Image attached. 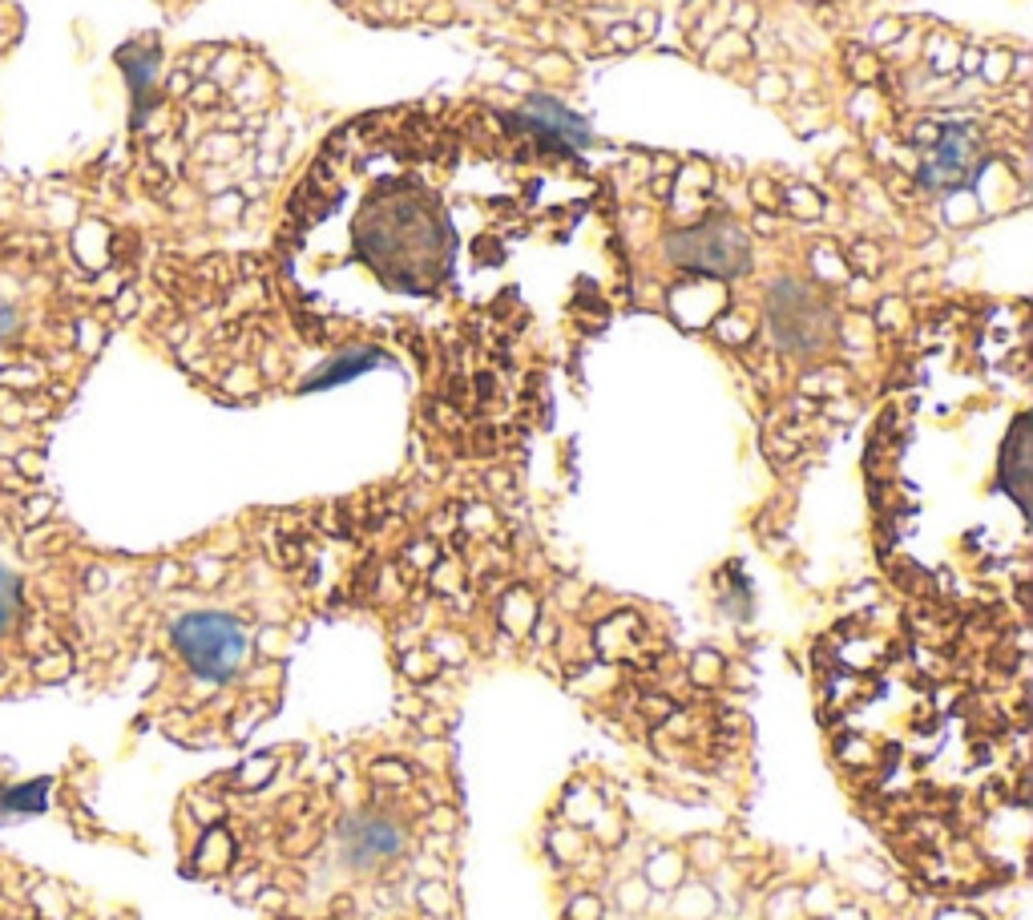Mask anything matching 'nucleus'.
I'll use <instances>...</instances> for the list:
<instances>
[{"instance_id":"1","label":"nucleus","mask_w":1033,"mask_h":920,"mask_svg":"<svg viewBox=\"0 0 1033 920\" xmlns=\"http://www.w3.org/2000/svg\"><path fill=\"white\" fill-rule=\"evenodd\" d=\"M170 638H174L178 658L190 666L194 675L211 678V683L235 678L243 670V662H247V646H251L247 626L222 610L182 614L174 622V630H170Z\"/></svg>"},{"instance_id":"2","label":"nucleus","mask_w":1033,"mask_h":920,"mask_svg":"<svg viewBox=\"0 0 1033 920\" xmlns=\"http://www.w3.org/2000/svg\"><path fill=\"white\" fill-rule=\"evenodd\" d=\"M667 255L678 267L714 279H735L751 271V243L731 219H706L703 227H686L667 238Z\"/></svg>"},{"instance_id":"3","label":"nucleus","mask_w":1033,"mask_h":920,"mask_svg":"<svg viewBox=\"0 0 1033 920\" xmlns=\"http://www.w3.org/2000/svg\"><path fill=\"white\" fill-rule=\"evenodd\" d=\"M832 315L815 295H807L799 282H779L771 291V331L779 336V344L791 352H807L820 347L832 331Z\"/></svg>"},{"instance_id":"4","label":"nucleus","mask_w":1033,"mask_h":920,"mask_svg":"<svg viewBox=\"0 0 1033 920\" xmlns=\"http://www.w3.org/2000/svg\"><path fill=\"white\" fill-rule=\"evenodd\" d=\"M981 162H985V150H981L977 129L944 126L941 134H937L933 154L924 158V166H921V182L937 194L960 190L965 182H973V174L981 170Z\"/></svg>"},{"instance_id":"5","label":"nucleus","mask_w":1033,"mask_h":920,"mask_svg":"<svg viewBox=\"0 0 1033 920\" xmlns=\"http://www.w3.org/2000/svg\"><path fill=\"white\" fill-rule=\"evenodd\" d=\"M517 121H521V129L537 134V142L545 150H553V154H574V150L590 146V137H594L590 126H585V118L569 113L553 97H529V105L517 113Z\"/></svg>"},{"instance_id":"6","label":"nucleus","mask_w":1033,"mask_h":920,"mask_svg":"<svg viewBox=\"0 0 1033 920\" xmlns=\"http://www.w3.org/2000/svg\"><path fill=\"white\" fill-rule=\"evenodd\" d=\"M404 847V831L388 816H356L343 828V860L351 868H375L384 860H396Z\"/></svg>"},{"instance_id":"7","label":"nucleus","mask_w":1033,"mask_h":920,"mask_svg":"<svg viewBox=\"0 0 1033 920\" xmlns=\"http://www.w3.org/2000/svg\"><path fill=\"white\" fill-rule=\"evenodd\" d=\"M384 352L380 347H348V352H339V356H331L328 364H320L307 380L299 383V392H323V388H339V383H351L356 375L364 372H375V367L384 364Z\"/></svg>"},{"instance_id":"8","label":"nucleus","mask_w":1033,"mask_h":920,"mask_svg":"<svg viewBox=\"0 0 1033 920\" xmlns=\"http://www.w3.org/2000/svg\"><path fill=\"white\" fill-rule=\"evenodd\" d=\"M1025 429H1029V424H1025V420H1017L1014 432H1009L1006 456H1001V465H1006V468H1001V484L1014 492L1021 509H1025V476H1029V473H1025Z\"/></svg>"}]
</instances>
